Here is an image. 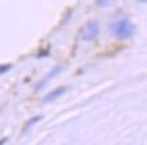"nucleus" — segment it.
<instances>
[{"label":"nucleus","mask_w":147,"mask_h":145,"mask_svg":"<svg viewBox=\"0 0 147 145\" xmlns=\"http://www.w3.org/2000/svg\"><path fill=\"white\" fill-rule=\"evenodd\" d=\"M111 31L117 39H129L136 34V26L128 19H119L111 25Z\"/></svg>","instance_id":"nucleus-1"},{"label":"nucleus","mask_w":147,"mask_h":145,"mask_svg":"<svg viewBox=\"0 0 147 145\" xmlns=\"http://www.w3.org/2000/svg\"><path fill=\"white\" fill-rule=\"evenodd\" d=\"M100 34V23L97 20H89L85 23V26L81 30V38L84 41H93Z\"/></svg>","instance_id":"nucleus-2"},{"label":"nucleus","mask_w":147,"mask_h":145,"mask_svg":"<svg viewBox=\"0 0 147 145\" xmlns=\"http://www.w3.org/2000/svg\"><path fill=\"white\" fill-rule=\"evenodd\" d=\"M65 92H66V87H58V88L53 90L51 92H49L46 96H43V98H42V103H43V104L51 103V102H54L55 99H58L59 96H62Z\"/></svg>","instance_id":"nucleus-3"},{"label":"nucleus","mask_w":147,"mask_h":145,"mask_svg":"<svg viewBox=\"0 0 147 145\" xmlns=\"http://www.w3.org/2000/svg\"><path fill=\"white\" fill-rule=\"evenodd\" d=\"M61 71H62V68H61V67H55V68H53L49 73H47V75H46L45 77H43V79H42V80H40L39 83H38V84H36V90H40V88H43V87H45L46 84H47V83L51 80V79H54V77L57 76L58 73L61 72Z\"/></svg>","instance_id":"nucleus-4"},{"label":"nucleus","mask_w":147,"mask_h":145,"mask_svg":"<svg viewBox=\"0 0 147 145\" xmlns=\"http://www.w3.org/2000/svg\"><path fill=\"white\" fill-rule=\"evenodd\" d=\"M40 119H42V117H34L31 121H28V122L24 125V127H23V133H24V131H27V130H28V127H31L34 123H36L38 121H40Z\"/></svg>","instance_id":"nucleus-5"},{"label":"nucleus","mask_w":147,"mask_h":145,"mask_svg":"<svg viewBox=\"0 0 147 145\" xmlns=\"http://www.w3.org/2000/svg\"><path fill=\"white\" fill-rule=\"evenodd\" d=\"M115 0H97V4L100 5V7H105V5H109L112 4Z\"/></svg>","instance_id":"nucleus-6"},{"label":"nucleus","mask_w":147,"mask_h":145,"mask_svg":"<svg viewBox=\"0 0 147 145\" xmlns=\"http://www.w3.org/2000/svg\"><path fill=\"white\" fill-rule=\"evenodd\" d=\"M9 68H11V65H5V67H0V73L5 72V71H8Z\"/></svg>","instance_id":"nucleus-7"},{"label":"nucleus","mask_w":147,"mask_h":145,"mask_svg":"<svg viewBox=\"0 0 147 145\" xmlns=\"http://www.w3.org/2000/svg\"><path fill=\"white\" fill-rule=\"evenodd\" d=\"M139 1H142V3H146V0H139Z\"/></svg>","instance_id":"nucleus-8"}]
</instances>
